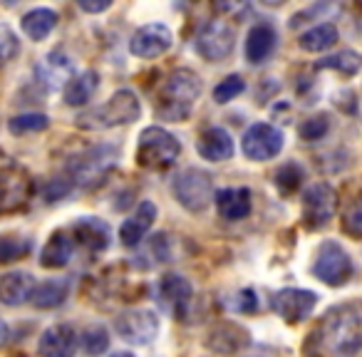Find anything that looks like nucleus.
<instances>
[{
	"instance_id": "obj_31",
	"label": "nucleus",
	"mask_w": 362,
	"mask_h": 357,
	"mask_svg": "<svg viewBox=\"0 0 362 357\" xmlns=\"http://www.w3.org/2000/svg\"><path fill=\"white\" fill-rule=\"evenodd\" d=\"M50 127V117L42 115V112H25V115H18L8 122V129L11 134H33V131H45Z\"/></svg>"
},
{
	"instance_id": "obj_21",
	"label": "nucleus",
	"mask_w": 362,
	"mask_h": 357,
	"mask_svg": "<svg viewBox=\"0 0 362 357\" xmlns=\"http://www.w3.org/2000/svg\"><path fill=\"white\" fill-rule=\"evenodd\" d=\"M206 345L209 350L218 352V355H236L238 350L248 345V332L236 322H221L209 332Z\"/></svg>"
},
{
	"instance_id": "obj_37",
	"label": "nucleus",
	"mask_w": 362,
	"mask_h": 357,
	"mask_svg": "<svg viewBox=\"0 0 362 357\" xmlns=\"http://www.w3.org/2000/svg\"><path fill=\"white\" fill-rule=\"evenodd\" d=\"M21 52V40L8 25L0 23V65H8L11 60H16Z\"/></svg>"
},
{
	"instance_id": "obj_4",
	"label": "nucleus",
	"mask_w": 362,
	"mask_h": 357,
	"mask_svg": "<svg viewBox=\"0 0 362 357\" xmlns=\"http://www.w3.org/2000/svg\"><path fill=\"white\" fill-rule=\"evenodd\" d=\"M117 161H119V149L115 144H97L72 156V161L67 164V174H70L67 179L72 182V187L77 184L82 189H95L110 176Z\"/></svg>"
},
{
	"instance_id": "obj_35",
	"label": "nucleus",
	"mask_w": 362,
	"mask_h": 357,
	"mask_svg": "<svg viewBox=\"0 0 362 357\" xmlns=\"http://www.w3.org/2000/svg\"><path fill=\"white\" fill-rule=\"evenodd\" d=\"M30 253V241L21 236H0V263L21 261Z\"/></svg>"
},
{
	"instance_id": "obj_25",
	"label": "nucleus",
	"mask_w": 362,
	"mask_h": 357,
	"mask_svg": "<svg viewBox=\"0 0 362 357\" xmlns=\"http://www.w3.org/2000/svg\"><path fill=\"white\" fill-rule=\"evenodd\" d=\"M72 251H75V241L70 233L55 231L40 253L42 268H65L72 261Z\"/></svg>"
},
{
	"instance_id": "obj_18",
	"label": "nucleus",
	"mask_w": 362,
	"mask_h": 357,
	"mask_svg": "<svg viewBox=\"0 0 362 357\" xmlns=\"http://www.w3.org/2000/svg\"><path fill=\"white\" fill-rule=\"evenodd\" d=\"M35 291V278L25 271H13L0 276V303L8 308H18L30 300Z\"/></svg>"
},
{
	"instance_id": "obj_3",
	"label": "nucleus",
	"mask_w": 362,
	"mask_h": 357,
	"mask_svg": "<svg viewBox=\"0 0 362 357\" xmlns=\"http://www.w3.org/2000/svg\"><path fill=\"white\" fill-rule=\"evenodd\" d=\"M141 115V105L132 90H117L105 105L95 107V110L85 112L77 117V127L90 131L112 129V127L132 124Z\"/></svg>"
},
{
	"instance_id": "obj_36",
	"label": "nucleus",
	"mask_w": 362,
	"mask_h": 357,
	"mask_svg": "<svg viewBox=\"0 0 362 357\" xmlns=\"http://www.w3.org/2000/svg\"><path fill=\"white\" fill-rule=\"evenodd\" d=\"M243 90H246V82H243L238 75H228L226 80L216 85V90H214V100H216L218 105H226V102L236 100Z\"/></svg>"
},
{
	"instance_id": "obj_1",
	"label": "nucleus",
	"mask_w": 362,
	"mask_h": 357,
	"mask_svg": "<svg viewBox=\"0 0 362 357\" xmlns=\"http://www.w3.org/2000/svg\"><path fill=\"white\" fill-rule=\"evenodd\" d=\"M308 357H362V300L340 303L320 317L305 340Z\"/></svg>"
},
{
	"instance_id": "obj_38",
	"label": "nucleus",
	"mask_w": 362,
	"mask_h": 357,
	"mask_svg": "<svg viewBox=\"0 0 362 357\" xmlns=\"http://www.w3.org/2000/svg\"><path fill=\"white\" fill-rule=\"evenodd\" d=\"M327 129H330V119L325 115H317L305 119V124L300 127V136L303 141H317L327 134Z\"/></svg>"
},
{
	"instance_id": "obj_9",
	"label": "nucleus",
	"mask_w": 362,
	"mask_h": 357,
	"mask_svg": "<svg viewBox=\"0 0 362 357\" xmlns=\"http://www.w3.org/2000/svg\"><path fill=\"white\" fill-rule=\"evenodd\" d=\"M236 45V28L228 21H211L197 35V50L204 60L218 62L228 57Z\"/></svg>"
},
{
	"instance_id": "obj_7",
	"label": "nucleus",
	"mask_w": 362,
	"mask_h": 357,
	"mask_svg": "<svg viewBox=\"0 0 362 357\" xmlns=\"http://www.w3.org/2000/svg\"><path fill=\"white\" fill-rule=\"evenodd\" d=\"M171 192H174L176 201L187 209V211L202 213L214 199V182L206 171L187 169L174 179Z\"/></svg>"
},
{
	"instance_id": "obj_32",
	"label": "nucleus",
	"mask_w": 362,
	"mask_h": 357,
	"mask_svg": "<svg viewBox=\"0 0 362 357\" xmlns=\"http://www.w3.org/2000/svg\"><path fill=\"white\" fill-rule=\"evenodd\" d=\"M107 347H110V332H107V327L90 325L82 332V350H85V355L97 357L102 352H107Z\"/></svg>"
},
{
	"instance_id": "obj_17",
	"label": "nucleus",
	"mask_w": 362,
	"mask_h": 357,
	"mask_svg": "<svg viewBox=\"0 0 362 357\" xmlns=\"http://www.w3.org/2000/svg\"><path fill=\"white\" fill-rule=\"evenodd\" d=\"M156 218V206L151 201H139V206L134 209V213H132L129 218H127L124 223H122L119 228V238L122 243H124L127 248H136L141 243V238L146 236V231L151 228V223H154Z\"/></svg>"
},
{
	"instance_id": "obj_42",
	"label": "nucleus",
	"mask_w": 362,
	"mask_h": 357,
	"mask_svg": "<svg viewBox=\"0 0 362 357\" xmlns=\"http://www.w3.org/2000/svg\"><path fill=\"white\" fill-rule=\"evenodd\" d=\"M8 337H11V327H8V322L3 320V317H0V347L6 345Z\"/></svg>"
},
{
	"instance_id": "obj_40",
	"label": "nucleus",
	"mask_w": 362,
	"mask_h": 357,
	"mask_svg": "<svg viewBox=\"0 0 362 357\" xmlns=\"http://www.w3.org/2000/svg\"><path fill=\"white\" fill-rule=\"evenodd\" d=\"M241 300H238V310L241 312H253L258 308V300H256V293L248 288V291H241Z\"/></svg>"
},
{
	"instance_id": "obj_5",
	"label": "nucleus",
	"mask_w": 362,
	"mask_h": 357,
	"mask_svg": "<svg viewBox=\"0 0 362 357\" xmlns=\"http://www.w3.org/2000/svg\"><path fill=\"white\" fill-rule=\"evenodd\" d=\"M181 154V144L171 131L161 129V127H146L139 134V144H136V164L151 171L169 169Z\"/></svg>"
},
{
	"instance_id": "obj_26",
	"label": "nucleus",
	"mask_w": 362,
	"mask_h": 357,
	"mask_svg": "<svg viewBox=\"0 0 362 357\" xmlns=\"http://www.w3.org/2000/svg\"><path fill=\"white\" fill-rule=\"evenodd\" d=\"M67 293H70V283L65 278H50L45 283H35V291L30 295V303L40 310H50L65 303Z\"/></svg>"
},
{
	"instance_id": "obj_20",
	"label": "nucleus",
	"mask_w": 362,
	"mask_h": 357,
	"mask_svg": "<svg viewBox=\"0 0 362 357\" xmlns=\"http://www.w3.org/2000/svg\"><path fill=\"white\" fill-rule=\"evenodd\" d=\"M192 283L187 281L179 273H166L164 278L159 281V298L169 310H174L176 315H184L189 300H192Z\"/></svg>"
},
{
	"instance_id": "obj_16",
	"label": "nucleus",
	"mask_w": 362,
	"mask_h": 357,
	"mask_svg": "<svg viewBox=\"0 0 362 357\" xmlns=\"http://www.w3.org/2000/svg\"><path fill=\"white\" fill-rule=\"evenodd\" d=\"M35 75L47 90H60V87H67V82L75 77V65L65 52L55 50L47 57H42L40 65L35 67Z\"/></svg>"
},
{
	"instance_id": "obj_15",
	"label": "nucleus",
	"mask_w": 362,
	"mask_h": 357,
	"mask_svg": "<svg viewBox=\"0 0 362 357\" xmlns=\"http://www.w3.org/2000/svg\"><path fill=\"white\" fill-rule=\"evenodd\" d=\"M40 357H72L77 352V332L67 322L50 325L37 340Z\"/></svg>"
},
{
	"instance_id": "obj_43",
	"label": "nucleus",
	"mask_w": 362,
	"mask_h": 357,
	"mask_svg": "<svg viewBox=\"0 0 362 357\" xmlns=\"http://www.w3.org/2000/svg\"><path fill=\"white\" fill-rule=\"evenodd\" d=\"M112 357H134V355H132V352H115Z\"/></svg>"
},
{
	"instance_id": "obj_2",
	"label": "nucleus",
	"mask_w": 362,
	"mask_h": 357,
	"mask_svg": "<svg viewBox=\"0 0 362 357\" xmlns=\"http://www.w3.org/2000/svg\"><path fill=\"white\" fill-rule=\"evenodd\" d=\"M202 77L189 67H179L166 77L156 97V117L164 122H184L202 97Z\"/></svg>"
},
{
	"instance_id": "obj_11",
	"label": "nucleus",
	"mask_w": 362,
	"mask_h": 357,
	"mask_svg": "<svg viewBox=\"0 0 362 357\" xmlns=\"http://www.w3.org/2000/svg\"><path fill=\"white\" fill-rule=\"evenodd\" d=\"M115 327L122 340L132 342V345H149V342H154V337L159 335V317H156L154 310L134 308V310L122 312V315L117 317Z\"/></svg>"
},
{
	"instance_id": "obj_6",
	"label": "nucleus",
	"mask_w": 362,
	"mask_h": 357,
	"mask_svg": "<svg viewBox=\"0 0 362 357\" xmlns=\"http://www.w3.org/2000/svg\"><path fill=\"white\" fill-rule=\"evenodd\" d=\"M33 197V179L16 159L0 154V216L21 211Z\"/></svg>"
},
{
	"instance_id": "obj_30",
	"label": "nucleus",
	"mask_w": 362,
	"mask_h": 357,
	"mask_svg": "<svg viewBox=\"0 0 362 357\" xmlns=\"http://www.w3.org/2000/svg\"><path fill=\"white\" fill-rule=\"evenodd\" d=\"M317 67L320 70H337L340 75H355V72H360V67H362V55L360 52H355V50H342V52H337V55H330V57H325V60H320L317 62Z\"/></svg>"
},
{
	"instance_id": "obj_8",
	"label": "nucleus",
	"mask_w": 362,
	"mask_h": 357,
	"mask_svg": "<svg viewBox=\"0 0 362 357\" xmlns=\"http://www.w3.org/2000/svg\"><path fill=\"white\" fill-rule=\"evenodd\" d=\"M313 276L325 286H345L352 276V258L337 241H322L315 253Z\"/></svg>"
},
{
	"instance_id": "obj_10",
	"label": "nucleus",
	"mask_w": 362,
	"mask_h": 357,
	"mask_svg": "<svg viewBox=\"0 0 362 357\" xmlns=\"http://www.w3.org/2000/svg\"><path fill=\"white\" fill-rule=\"evenodd\" d=\"M337 211V194L327 182L313 184L308 187L305 197H303V223L305 228L315 231V228L325 226Z\"/></svg>"
},
{
	"instance_id": "obj_19",
	"label": "nucleus",
	"mask_w": 362,
	"mask_h": 357,
	"mask_svg": "<svg viewBox=\"0 0 362 357\" xmlns=\"http://www.w3.org/2000/svg\"><path fill=\"white\" fill-rule=\"evenodd\" d=\"M70 236H72V241L82 243V246L95 253L110 248V226H107L102 218H95V216L77 218Z\"/></svg>"
},
{
	"instance_id": "obj_34",
	"label": "nucleus",
	"mask_w": 362,
	"mask_h": 357,
	"mask_svg": "<svg viewBox=\"0 0 362 357\" xmlns=\"http://www.w3.org/2000/svg\"><path fill=\"white\" fill-rule=\"evenodd\" d=\"M303 179H305V174H303V169L296 161H286V164L276 171V187L281 194H293L303 184Z\"/></svg>"
},
{
	"instance_id": "obj_22",
	"label": "nucleus",
	"mask_w": 362,
	"mask_h": 357,
	"mask_svg": "<svg viewBox=\"0 0 362 357\" xmlns=\"http://www.w3.org/2000/svg\"><path fill=\"white\" fill-rule=\"evenodd\" d=\"M214 201H216L218 216L226 221H241L251 213V192L243 187L221 189V192H216Z\"/></svg>"
},
{
	"instance_id": "obj_41",
	"label": "nucleus",
	"mask_w": 362,
	"mask_h": 357,
	"mask_svg": "<svg viewBox=\"0 0 362 357\" xmlns=\"http://www.w3.org/2000/svg\"><path fill=\"white\" fill-rule=\"evenodd\" d=\"M112 3L110 0H80V8L85 13H102V11H107Z\"/></svg>"
},
{
	"instance_id": "obj_12",
	"label": "nucleus",
	"mask_w": 362,
	"mask_h": 357,
	"mask_svg": "<svg viewBox=\"0 0 362 357\" xmlns=\"http://www.w3.org/2000/svg\"><path fill=\"white\" fill-rule=\"evenodd\" d=\"M283 131L278 127L268 124V122H258V124L248 127L243 134V154L251 161H266L281 154L283 149Z\"/></svg>"
},
{
	"instance_id": "obj_27",
	"label": "nucleus",
	"mask_w": 362,
	"mask_h": 357,
	"mask_svg": "<svg viewBox=\"0 0 362 357\" xmlns=\"http://www.w3.org/2000/svg\"><path fill=\"white\" fill-rule=\"evenodd\" d=\"M57 25V13L50 11V8H35V11L25 13L21 21V28L30 40L40 42L55 30Z\"/></svg>"
},
{
	"instance_id": "obj_14",
	"label": "nucleus",
	"mask_w": 362,
	"mask_h": 357,
	"mask_svg": "<svg viewBox=\"0 0 362 357\" xmlns=\"http://www.w3.org/2000/svg\"><path fill=\"white\" fill-rule=\"evenodd\" d=\"M271 305L286 322H300L317 305V295L313 291H303V288H286L271 298Z\"/></svg>"
},
{
	"instance_id": "obj_28",
	"label": "nucleus",
	"mask_w": 362,
	"mask_h": 357,
	"mask_svg": "<svg viewBox=\"0 0 362 357\" xmlns=\"http://www.w3.org/2000/svg\"><path fill=\"white\" fill-rule=\"evenodd\" d=\"M100 85V75L95 70H87L82 75H75L65 87V102L70 107H82L92 100V95L97 92Z\"/></svg>"
},
{
	"instance_id": "obj_39",
	"label": "nucleus",
	"mask_w": 362,
	"mask_h": 357,
	"mask_svg": "<svg viewBox=\"0 0 362 357\" xmlns=\"http://www.w3.org/2000/svg\"><path fill=\"white\" fill-rule=\"evenodd\" d=\"M72 192V182L70 179H52L45 187V201H57V199L67 197Z\"/></svg>"
},
{
	"instance_id": "obj_29",
	"label": "nucleus",
	"mask_w": 362,
	"mask_h": 357,
	"mask_svg": "<svg viewBox=\"0 0 362 357\" xmlns=\"http://www.w3.org/2000/svg\"><path fill=\"white\" fill-rule=\"evenodd\" d=\"M335 42H337V28L332 23H322V25L310 28V30L300 35V47L305 52H325Z\"/></svg>"
},
{
	"instance_id": "obj_24",
	"label": "nucleus",
	"mask_w": 362,
	"mask_h": 357,
	"mask_svg": "<svg viewBox=\"0 0 362 357\" xmlns=\"http://www.w3.org/2000/svg\"><path fill=\"white\" fill-rule=\"evenodd\" d=\"M197 149L206 161H226L233 156V139L223 127H211L202 134Z\"/></svg>"
},
{
	"instance_id": "obj_13",
	"label": "nucleus",
	"mask_w": 362,
	"mask_h": 357,
	"mask_svg": "<svg viewBox=\"0 0 362 357\" xmlns=\"http://www.w3.org/2000/svg\"><path fill=\"white\" fill-rule=\"evenodd\" d=\"M169 47H171V30L166 25H161V23L141 25L129 40V52L134 57H141V60L161 57L164 52H169Z\"/></svg>"
},
{
	"instance_id": "obj_23",
	"label": "nucleus",
	"mask_w": 362,
	"mask_h": 357,
	"mask_svg": "<svg viewBox=\"0 0 362 357\" xmlns=\"http://www.w3.org/2000/svg\"><path fill=\"white\" fill-rule=\"evenodd\" d=\"M276 30L266 23H258L248 30L246 35V60L251 65H261L271 57V52L276 50Z\"/></svg>"
},
{
	"instance_id": "obj_33",
	"label": "nucleus",
	"mask_w": 362,
	"mask_h": 357,
	"mask_svg": "<svg viewBox=\"0 0 362 357\" xmlns=\"http://www.w3.org/2000/svg\"><path fill=\"white\" fill-rule=\"evenodd\" d=\"M342 231L352 238H362V192L350 199L342 213Z\"/></svg>"
}]
</instances>
